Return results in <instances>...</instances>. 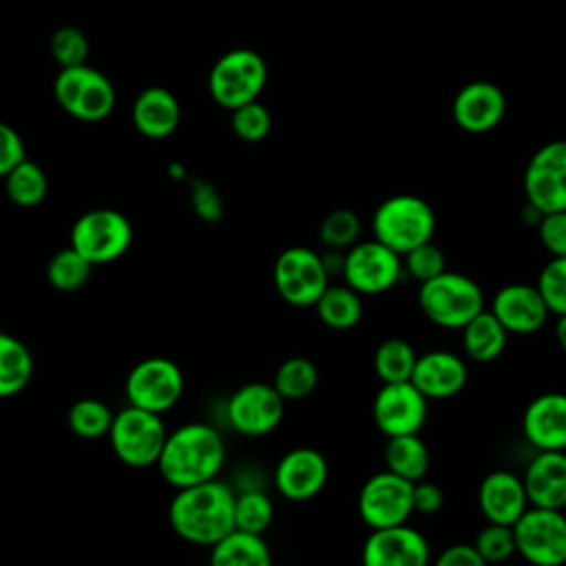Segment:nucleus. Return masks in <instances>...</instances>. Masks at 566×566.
I'll return each instance as SVG.
<instances>
[{
  "mask_svg": "<svg viewBox=\"0 0 566 566\" xmlns=\"http://www.w3.org/2000/svg\"><path fill=\"white\" fill-rule=\"evenodd\" d=\"M4 192L20 208H35L46 199L49 192L46 172L40 164L27 157L4 177Z\"/></svg>",
  "mask_w": 566,
  "mask_h": 566,
  "instance_id": "obj_31",
  "label": "nucleus"
},
{
  "mask_svg": "<svg viewBox=\"0 0 566 566\" xmlns=\"http://www.w3.org/2000/svg\"><path fill=\"white\" fill-rule=\"evenodd\" d=\"M402 265H405V274H409L418 283L431 281L447 270L444 252L433 241H427V243L409 250L402 256Z\"/></svg>",
  "mask_w": 566,
  "mask_h": 566,
  "instance_id": "obj_42",
  "label": "nucleus"
},
{
  "mask_svg": "<svg viewBox=\"0 0 566 566\" xmlns=\"http://www.w3.org/2000/svg\"><path fill=\"white\" fill-rule=\"evenodd\" d=\"M318 321L329 329H352L363 318V298L347 283L327 285L321 298L314 303Z\"/></svg>",
  "mask_w": 566,
  "mask_h": 566,
  "instance_id": "obj_28",
  "label": "nucleus"
},
{
  "mask_svg": "<svg viewBox=\"0 0 566 566\" xmlns=\"http://www.w3.org/2000/svg\"><path fill=\"white\" fill-rule=\"evenodd\" d=\"M509 332L502 323L493 316L491 310L480 312L462 327V347L464 354L475 363H491L495 360L506 347Z\"/></svg>",
  "mask_w": 566,
  "mask_h": 566,
  "instance_id": "obj_27",
  "label": "nucleus"
},
{
  "mask_svg": "<svg viewBox=\"0 0 566 566\" xmlns=\"http://www.w3.org/2000/svg\"><path fill=\"white\" fill-rule=\"evenodd\" d=\"M478 504L486 522L513 526L531 506L520 475L495 469L478 486Z\"/></svg>",
  "mask_w": 566,
  "mask_h": 566,
  "instance_id": "obj_23",
  "label": "nucleus"
},
{
  "mask_svg": "<svg viewBox=\"0 0 566 566\" xmlns=\"http://www.w3.org/2000/svg\"><path fill=\"white\" fill-rule=\"evenodd\" d=\"M95 265L86 261L75 248L57 250L46 263V281L57 292H77L91 279Z\"/></svg>",
  "mask_w": 566,
  "mask_h": 566,
  "instance_id": "obj_33",
  "label": "nucleus"
},
{
  "mask_svg": "<svg viewBox=\"0 0 566 566\" xmlns=\"http://www.w3.org/2000/svg\"><path fill=\"white\" fill-rule=\"evenodd\" d=\"M475 551L482 555V559L491 566V564H502L506 559H511L517 551H515V535H513V526L506 524H493L489 522L473 542Z\"/></svg>",
  "mask_w": 566,
  "mask_h": 566,
  "instance_id": "obj_39",
  "label": "nucleus"
},
{
  "mask_svg": "<svg viewBox=\"0 0 566 566\" xmlns=\"http://www.w3.org/2000/svg\"><path fill=\"white\" fill-rule=\"evenodd\" d=\"M402 256L376 239L358 241L345 250V265L340 276L360 296L389 292L402 279Z\"/></svg>",
  "mask_w": 566,
  "mask_h": 566,
  "instance_id": "obj_12",
  "label": "nucleus"
},
{
  "mask_svg": "<svg viewBox=\"0 0 566 566\" xmlns=\"http://www.w3.org/2000/svg\"><path fill=\"white\" fill-rule=\"evenodd\" d=\"M184 387V371L175 360L150 356L130 367L124 380V396L133 407L164 413L179 402Z\"/></svg>",
  "mask_w": 566,
  "mask_h": 566,
  "instance_id": "obj_10",
  "label": "nucleus"
},
{
  "mask_svg": "<svg viewBox=\"0 0 566 566\" xmlns=\"http://www.w3.org/2000/svg\"><path fill=\"white\" fill-rule=\"evenodd\" d=\"M230 126H232V133L248 142V144H256L261 139H265L270 135V128H272V115L270 111L259 102H250V104H243L234 111H230Z\"/></svg>",
  "mask_w": 566,
  "mask_h": 566,
  "instance_id": "obj_38",
  "label": "nucleus"
},
{
  "mask_svg": "<svg viewBox=\"0 0 566 566\" xmlns=\"http://www.w3.org/2000/svg\"><path fill=\"white\" fill-rule=\"evenodd\" d=\"M265 82L268 64L254 49L226 51L208 73L210 97L228 111L259 99Z\"/></svg>",
  "mask_w": 566,
  "mask_h": 566,
  "instance_id": "obj_5",
  "label": "nucleus"
},
{
  "mask_svg": "<svg viewBox=\"0 0 566 566\" xmlns=\"http://www.w3.org/2000/svg\"><path fill=\"white\" fill-rule=\"evenodd\" d=\"M515 551L531 566L566 564V515L557 509L528 506L513 524Z\"/></svg>",
  "mask_w": 566,
  "mask_h": 566,
  "instance_id": "obj_9",
  "label": "nucleus"
},
{
  "mask_svg": "<svg viewBox=\"0 0 566 566\" xmlns=\"http://www.w3.org/2000/svg\"><path fill=\"white\" fill-rule=\"evenodd\" d=\"M442 504H444V493L438 484L427 482V480L413 482V513L431 515V513L440 511Z\"/></svg>",
  "mask_w": 566,
  "mask_h": 566,
  "instance_id": "obj_47",
  "label": "nucleus"
},
{
  "mask_svg": "<svg viewBox=\"0 0 566 566\" xmlns=\"http://www.w3.org/2000/svg\"><path fill=\"white\" fill-rule=\"evenodd\" d=\"M272 385L285 402H296L307 398L316 389L318 369L305 356H290L276 367Z\"/></svg>",
  "mask_w": 566,
  "mask_h": 566,
  "instance_id": "obj_32",
  "label": "nucleus"
},
{
  "mask_svg": "<svg viewBox=\"0 0 566 566\" xmlns=\"http://www.w3.org/2000/svg\"><path fill=\"white\" fill-rule=\"evenodd\" d=\"M279 566H292V564H279Z\"/></svg>",
  "mask_w": 566,
  "mask_h": 566,
  "instance_id": "obj_50",
  "label": "nucleus"
},
{
  "mask_svg": "<svg viewBox=\"0 0 566 566\" xmlns=\"http://www.w3.org/2000/svg\"><path fill=\"white\" fill-rule=\"evenodd\" d=\"M371 418L387 438L420 433L427 422V398L411 380L382 382L371 402Z\"/></svg>",
  "mask_w": 566,
  "mask_h": 566,
  "instance_id": "obj_16",
  "label": "nucleus"
},
{
  "mask_svg": "<svg viewBox=\"0 0 566 566\" xmlns=\"http://www.w3.org/2000/svg\"><path fill=\"white\" fill-rule=\"evenodd\" d=\"M522 433L537 451H566V394L533 398L522 413Z\"/></svg>",
  "mask_w": 566,
  "mask_h": 566,
  "instance_id": "obj_21",
  "label": "nucleus"
},
{
  "mask_svg": "<svg viewBox=\"0 0 566 566\" xmlns=\"http://www.w3.org/2000/svg\"><path fill=\"white\" fill-rule=\"evenodd\" d=\"M555 338H557V345L566 352V314L564 316H557V325H555Z\"/></svg>",
  "mask_w": 566,
  "mask_h": 566,
  "instance_id": "obj_48",
  "label": "nucleus"
},
{
  "mask_svg": "<svg viewBox=\"0 0 566 566\" xmlns=\"http://www.w3.org/2000/svg\"><path fill=\"white\" fill-rule=\"evenodd\" d=\"M418 354L402 338H387L374 352V371L380 382H405L411 378Z\"/></svg>",
  "mask_w": 566,
  "mask_h": 566,
  "instance_id": "obj_34",
  "label": "nucleus"
},
{
  "mask_svg": "<svg viewBox=\"0 0 566 566\" xmlns=\"http://www.w3.org/2000/svg\"><path fill=\"white\" fill-rule=\"evenodd\" d=\"M418 305L438 327L462 329L484 312V292L471 276L444 270L436 279L420 283Z\"/></svg>",
  "mask_w": 566,
  "mask_h": 566,
  "instance_id": "obj_4",
  "label": "nucleus"
},
{
  "mask_svg": "<svg viewBox=\"0 0 566 566\" xmlns=\"http://www.w3.org/2000/svg\"><path fill=\"white\" fill-rule=\"evenodd\" d=\"M285 413V400L272 382L252 380L232 391L226 405L230 427L248 438L272 433Z\"/></svg>",
  "mask_w": 566,
  "mask_h": 566,
  "instance_id": "obj_15",
  "label": "nucleus"
},
{
  "mask_svg": "<svg viewBox=\"0 0 566 566\" xmlns=\"http://www.w3.org/2000/svg\"><path fill=\"white\" fill-rule=\"evenodd\" d=\"M493 316L509 334L526 336L544 327L548 318V305L537 290L528 283H509L500 287L491 301Z\"/></svg>",
  "mask_w": 566,
  "mask_h": 566,
  "instance_id": "obj_20",
  "label": "nucleus"
},
{
  "mask_svg": "<svg viewBox=\"0 0 566 566\" xmlns=\"http://www.w3.org/2000/svg\"><path fill=\"white\" fill-rule=\"evenodd\" d=\"M49 49L53 60L60 64V69L86 64V57H88V40L84 31L77 27L55 29L51 35Z\"/></svg>",
  "mask_w": 566,
  "mask_h": 566,
  "instance_id": "obj_40",
  "label": "nucleus"
},
{
  "mask_svg": "<svg viewBox=\"0 0 566 566\" xmlns=\"http://www.w3.org/2000/svg\"><path fill=\"white\" fill-rule=\"evenodd\" d=\"M413 513V482L391 473H374L358 493V515L369 528L407 524Z\"/></svg>",
  "mask_w": 566,
  "mask_h": 566,
  "instance_id": "obj_14",
  "label": "nucleus"
},
{
  "mask_svg": "<svg viewBox=\"0 0 566 566\" xmlns=\"http://www.w3.org/2000/svg\"><path fill=\"white\" fill-rule=\"evenodd\" d=\"M190 206L201 221L217 223L223 217V197L206 179H190Z\"/></svg>",
  "mask_w": 566,
  "mask_h": 566,
  "instance_id": "obj_43",
  "label": "nucleus"
},
{
  "mask_svg": "<svg viewBox=\"0 0 566 566\" xmlns=\"http://www.w3.org/2000/svg\"><path fill=\"white\" fill-rule=\"evenodd\" d=\"M272 281L285 303L310 307L327 290L329 274L318 252L305 245H292L276 256Z\"/></svg>",
  "mask_w": 566,
  "mask_h": 566,
  "instance_id": "obj_11",
  "label": "nucleus"
},
{
  "mask_svg": "<svg viewBox=\"0 0 566 566\" xmlns=\"http://www.w3.org/2000/svg\"><path fill=\"white\" fill-rule=\"evenodd\" d=\"M133 126L148 139H164L172 135L181 119V106L177 97L164 86H146L130 108Z\"/></svg>",
  "mask_w": 566,
  "mask_h": 566,
  "instance_id": "obj_25",
  "label": "nucleus"
},
{
  "mask_svg": "<svg viewBox=\"0 0 566 566\" xmlns=\"http://www.w3.org/2000/svg\"><path fill=\"white\" fill-rule=\"evenodd\" d=\"M363 566H429L431 551L427 537L407 526L371 528L360 553Z\"/></svg>",
  "mask_w": 566,
  "mask_h": 566,
  "instance_id": "obj_17",
  "label": "nucleus"
},
{
  "mask_svg": "<svg viewBox=\"0 0 566 566\" xmlns=\"http://www.w3.org/2000/svg\"><path fill=\"white\" fill-rule=\"evenodd\" d=\"M539 243L553 256H566V210L548 212L537 223Z\"/></svg>",
  "mask_w": 566,
  "mask_h": 566,
  "instance_id": "obj_44",
  "label": "nucleus"
},
{
  "mask_svg": "<svg viewBox=\"0 0 566 566\" xmlns=\"http://www.w3.org/2000/svg\"><path fill=\"white\" fill-rule=\"evenodd\" d=\"M431 566H489L473 544H451L444 548Z\"/></svg>",
  "mask_w": 566,
  "mask_h": 566,
  "instance_id": "obj_46",
  "label": "nucleus"
},
{
  "mask_svg": "<svg viewBox=\"0 0 566 566\" xmlns=\"http://www.w3.org/2000/svg\"><path fill=\"white\" fill-rule=\"evenodd\" d=\"M506 113V95L504 91L486 80H475L464 84L453 102L451 117L455 126L469 135L491 133Z\"/></svg>",
  "mask_w": 566,
  "mask_h": 566,
  "instance_id": "obj_18",
  "label": "nucleus"
},
{
  "mask_svg": "<svg viewBox=\"0 0 566 566\" xmlns=\"http://www.w3.org/2000/svg\"><path fill=\"white\" fill-rule=\"evenodd\" d=\"M522 482L531 506L562 511L566 506V451H537Z\"/></svg>",
  "mask_w": 566,
  "mask_h": 566,
  "instance_id": "obj_24",
  "label": "nucleus"
},
{
  "mask_svg": "<svg viewBox=\"0 0 566 566\" xmlns=\"http://www.w3.org/2000/svg\"><path fill=\"white\" fill-rule=\"evenodd\" d=\"M537 290L542 292L548 312L555 316L566 314V256H553L537 276Z\"/></svg>",
  "mask_w": 566,
  "mask_h": 566,
  "instance_id": "obj_41",
  "label": "nucleus"
},
{
  "mask_svg": "<svg viewBox=\"0 0 566 566\" xmlns=\"http://www.w3.org/2000/svg\"><path fill=\"white\" fill-rule=\"evenodd\" d=\"M274 520V504L263 489H243L234 497V528L263 535Z\"/></svg>",
  "mask_w": 566,
  "mask_h": 566,
  "instance_id": "obj_36",
  "label": "nucleus"
},
{
  "mask_svg": "<svg viewBox=\"0 0 566 566\" xmlns=\"http://www.w3.org/2000/svg\"><path fill=\"white\" fill-rule=\"evenodd\" d=\"M526 203L542 214L566 210V139L542 144L522 177Z\"/></svg>",
  "mask_w": 566,
  "mask_h": 566,
  "instance_id": "obj_13",
  "label": "nucleus"
},
{
  "mask_svg": "<svg viewBox=\"0 0 566 566\" xmlns=\"http://www.w3.org/2000/svg\"><path fill=\"white\" fill-rule=\"evenodd\" d=\"M385 467H387V471H391L409 482L424 480V475L429 471V449H427L424 440L418 433L387 438Z\"/></svg>",
  "mask_w": 566,
  "mask_h": 566,
  "instance_id": "obj_29",
  "label": "nucleus"
},
{
  "mask_svg": "<svg viewBox=\"0 0 566 566\" xmlns=\"http://www.w3.org/2000/svg\"><path fill=\"white\" fill-rule=\"evenodd\" d=\"M168 170H170V175H175V179H184L186 177V170L179 164H170Z\"/></svg>",
  "mask_w": 566,
  "mask_h": 566,
  "instance_id": "obj_49",
  "label": "nucleus"
},
{
  "mask_svg": "<svg viewBox=\"0 0 566 566\" xmlns=\"http://www.w3.org/2000/svg\"><path fill=\"white\" fill-rule=\"evenodd\" d=\"M409 380L427 400H444L453 398L464 389L469 380V369L458 354L433 349L418 356Z\"/></svg>",
  "mask_w": 566,
  "mask_h": 566,
  "instance_id": "obj_22",
  "label": "nucleus"
},
{
  "mask_svg": "<svg viewBox=\"0 0 566 566\" xmlns=\"http://www.w3.org/2000/svg\"><path fill=\"white\" fill-rule=\"evenodd\" d=\"M115 413L106 402L99 398H80L71 405L66 422L69 429L84 440H97V438H108V431L113 427Z\"/></svg>",
  "mask_w": 566,
  "mask_h": 566,
  "instance_id": "obj_35",
  "label": "nucleus"
},
{
  "mask_svg": "<svg viewBox=\"0 0 566 566\" xmlns=\"http://www.w3.org/2000/svg\"><path fill=\"white\" fill-rule=\"evenodd\" d=\"M234 497L237 491L217 478L177 489L168 504V522L184 542L210 548L234 531Z\"/></svg>",
  "mask_w": 566,
  "mask_h": 566,
  "instance_id": "obj_1",
  "label": "nucleus"
},
{
  "mask_svg": "<svg viewBox=\"0 0 566 566\" xmlns=\"http://www.w3.org/2000/svg\"><path fill=\"white\" fill-rule=\"evenodd\" d=\"M360 217L349 208H336L327 212L318 226V239L325 248L349 250L360 239Z\"/></svg>",
  "mask_w": 566,
  "mask_h": 566,
  "instance_id": "obj_37",
  "label": "nucleus"
},
{
  "mask_svg": "<svg viewBox=\"0 0 566 566\" xmlns=\"http://www.w3.org/2000/svg\"><path fill=\"white\" fill-rule=\"evenodd\" d=\"M22 159H27V148L20 133L11 124L0 122V177H7Z\"/></svg>",
  "mask_w": 566,
  "mask_h": 566,
  "instance_id": "obj_45",
  "label": "nucleus"
},
{
  "mask_svg": "<svg viewBox=\"0 0 566 566\" xmlns=\"http://www.w3.org/2000/svg\"><path fill=\"white\" fill-rule=\"evenodd\" d=\"M33 376V356L29 347L7 334L0 332V398H9L20 394Z\"/></svg>",
  "mask_w": 566,
  "mask_h": 566,
  "instance_id": "obj_30",
  "label": "nucleus"
},
{
  "mask_svg": "<svg viewBox=\"0 0 566 566\" xmlns=\"http://www.w3.org/2000/svg\"><path fill=\"white\" fill-rule=\"evenodd\" d=\"M133 243V226L115 208H93L71 226V248H75L93 265H106L128 252Z\"/></svg>",
  "mask_w": 566,
  "mask_h": 566,
  "instance_id": "obj_8",
  "label": "nucleus"
},
{
  "mask_svg": "<svg viewBox=\"0 0 566 566\" xmlns=\"http://www.w3.org/2000/svg\"><path fill=\"white\" fill-rule=\"evenodd\" d=\"M210 566H274V562L261 535L234 528L210 546Z\"/></svg>",
  "mask_w": 566,
  "mask_h": 566,
  "instance_id": "obj_26",
  "label": "nucleus"
},
{
  "mask_svg": "<svg viewBox=\"0 0 566 566\" xmlns=\"http://www.w3.org/2000/svg\"><path fill=\"white\" fill-rule=\"evenodd\" d=\"M168 438L161 413H153L139 407H124L115 413L108 440L113 453L133 469L157 464L164 442Z\"/></svg>",
  "mask_w": 566,
  "mask_h": 566,
  "instance_id": "obj_7",
  "label": "nucleus"
},
{
  "mask_svg": "<svg viewBox=\"0 0 566 566\" xmlns=\"http://www.w3.org/2000/svg\"><path fill=\"white\" fill-rule=\"evenodd\" d=\"M53 95L62 111L88 124L106 119L117 102L113 82L88 64L60 69L53 82Z\"/></svg>",
  "mask_w": 566,
  "mask_h": 566,
  "instance_id": "obj_6",
  "label": "nucleus"
},
{
  "mask_svg": "<svg viewBox=\"0 0 566 566\" xmlns=\"http://www.w3.org/2000/svg\"><path fill=\"white\" fill-rule=\"evenodd\" d=\"M374 239L405 256L433 239L436 212L418 195H391L371 214Z\"/></svg>",
  "mask_w": 566,
  "mask_h": 566,
  "instance_id": "obj_3",
  "label": "nucleus"
},
{
  "mask_svg": "<svg viewBox=\"0 0 566 566\" xmlns=\"http://www.w3.org/2000/svg\"><path fill=\"white\" fill-rule=\"evenodd\" d=\"M329 467L321 451L312 447H296L276 462L274 486L285 500L305 502L323 491Z\"/></svg>",
  "mask_w": 566,
  "mask_h": 566,
  "instance_id": "obj_19",
  "label": "nucleus"
},
{
  "mask_svg": "<svg viewBox=\"0 0 566 566\" xmlns=\"http://www.w3.org/2000/svg\"><path fill=\"white\" fill-rule=\"evenodd\" d=\"M223 464V436L206 422H188L168 431L155 467L170 486L184 489L214 480Z\"/></svg>",
  "mask_w": 566,
  "mask_h": 566,
  "instance_id": "obj_2",
  "label": "nucleus"
}]
</instances>
